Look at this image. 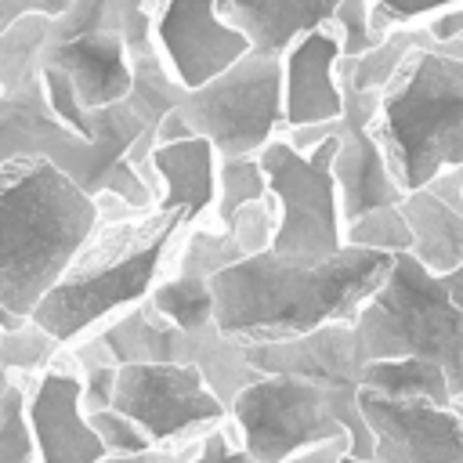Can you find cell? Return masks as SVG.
Here are the masks:
<instances>
[{"mask_svg":"<svg viewBox=\"0 0 463 463\" xmlns=\"http://www.w3.org/2000/svg\"><path fill=\"white\" fill-rule=\"evenodd\" d=\"M387 268L391 253L362 246H340L322 264L260 250L210 275L213 322L242 347L293 340L326 322H354Z\"/></svg>","mask_w":463,"mask_h":463,"instance_id":"obj_1","label":"cell"},{"mask_svg":"<svg viewBox=\"0 0 463 463\" xmlns=\"http://www.w3.org/2000/svg\"><path fill=\"white\" fill-rule=\"evenodd\" d=\"M47 43L51 14H22L0 33V163L36 156L69 174L87 195L112 192L130 210H152L156 192L123 159V141H87L54 116L40 80Z\"/></svg>","mask_w":463,"mask_h":463,"instance_id":"obj_2","label":"cell"},{"mask_svg":"<svg viewBox=\"0 0 463 463\" xmlns=\"http://www.w3.org/2000/svg\"><path fill=\"white\" fill-rule=\"evenodd\" d=\"M98 221L94 195L54 163H0V311L29 318Z\"/></svg>","mask_w":463,"mask_h":463,"instance_id":"obj_3","label":"cell"},{"mask_svg":"<svg viewBox=\"0 0 463 463\" xmlns=\"http://www.w3.org/2000/svg\"><path fill=\"white\" fill-rule=\"evenodd\" d=\"M181 232V217L159 206L101 217L29 318L61 347H72L105 318L148 297Z\"/></svg>","mask_w":463,"mask_h":463,"instance_id":"obj_4","label":"cell"},{"mask_svg":"<svg viewBox=\"0 0 463 463\" xmlns=\"http://www.w3.org/2000/svg\"><path fill=\"white\" fill-rule=\"evenodd\" d=\"M373 134L402 192L463 166V61L416 47L380 90Z\"/></svg>","mask_w":463,"mask_h":463,"instance_id":"obj_5","label":"cell"},{"mask_svg":"<svg viewBox=\"0 0 463 463\" xmlns=\"http://www.w3.org/2000/svg\"><path fill=\"white\" fill-rule=\"evenodd\" d=\"M365 358H430L445 369L452 398H463V315L441 286V275L412 253H394L383 282L354 315Z\"/></svg>","mask_w":463,"mask_h":463,"instance_id":"obj_6","label":"cell"},{"mask_svg":"<svg viewBox=\"0 0 463 463\" xmlns=\"http://www.w3.org/2000/svg\"><path fill=\"white\" fill-rule=\"evenodd\" d=\"M340 137L329 134L315 148L300 152L282 134H275L260 152V166L268 177V192L279 203V224L271 235V253L322 264L344 246V217H340V192L333 181V156Z\"/></svg>","mask_w":463,"mask_h":463,"instance_id":"obj_7","label":"cell"},{"mask_svg":"<svg viewBox=\"0 0 463 463\" xmlns=\"http://www.w3.org/2000/svg\"><path fill=\"white\" fill-rule=\"evenodd\" d=\"M177 116L217 156H257L282 130V58L250 47L224 72L184 90Z\"/></svg>","mask_w":463,"mask_h":463,"instance_id":"obj_8","label":"cell"},{"mask_svg":"<svg viewBox=\"0 0 463 463\" xmlns=\"http://www.w3.org/2000/svg\"><path fill=\"white\" fill-rule=\"evenodd\" d=\"M242 449L257 463H282L322 441L347 438L333 394L293 373H260L228 405Z\"/></svg>","mask_w":463,"mask_h":463,"instance_id":"obj_9","label":"cell"},{"mask_svg":"<svg viewBox=\"0 0 463 463\" xmlns=\"http://www.w3.org/2000/svg\"><path fill=\"white\" fill-rule=\"evenodd\" d=\"M101 344L109 347V354L116 358V365L123 362H184L195 365L206 380V387L232 405V398L257 380L260 373L246 362V347L235 344L232 336H224L217 329V322L199 326V329H184L174 326L170 318H163L148 297L116 311L112 318H105L98 329Z\"/></svg>","mask_w":463,"mask_h":463,"instance_id":"obj_10","label":"cell"},{"mask_svg":"<svg viewBox=\"0 0 463 463\" xmlns=\"http://www.w3.org/2000/svg\"><path fill=\"white\" fill-rule=\"evenodd\" d=\"M112 409L130 416L159 449L192 441L228 420V405L184 362H123L116 369Z\"/></svg>","mask_w":463,"mask_h":463,"instance_id":"obj_11","label":"cell"},{"mask_svg":"<svg viewBox=\"0 0 463 463\" xmlns=\"http://www.w3.org/2000/svg\"><path fill=\"white\" fill-rule=\"evenodd\" d=\"M246 362L257 373H293L322 383L347 427V452L358 459H373V430L358 409V376L365 365V351L358 344L354 322H326L311 333L275 344H250Z\"/></svg>","mask_w":463,"mask_h":463,"instance_id":"obj_12","label":"cell"},{"mask_svg":"<svg viewBox=\"0 0 463 463\" xmlns=\"http://www.w3.org/2000/svg\"><path fill=\"white\" fill-rule=\"evenodd\" d=\"M148 25L152 47L184 90L213 80L250 51V40L221 14V0H156Z\"/></svg>","mask_w":463,"mask_h":463,"instance_id":"obj_13","label":"cell"},{"mask_svg":"<svg viewBox=\"0 0 463 463\" xmlns=\"http://www.w3.org/2000/svg\"><path fill=\"white\" fill-rule=\"evenodd\" d=\"M344 105L333 119V134L340 137L333 156V181L340 192V217L351 221L373 206L402 203V188L391 177L387 156L373 134L376 112H380V90H358L340 80Z\"/></svg>","mask_w":463,"mask_h":463,"instance_id":"obj_14","label":"cell"},{"mask_svg":"<svg viewBox=\"0 0 463 463\" xmlns=\"http://www.w3.org/2000/svg\"><path fill=\"white\" fill-rule=\"evenodd\" d=\"M358 409L376 463H463V416L452 405L358 391Z\"/></svg>","mask_w":463,"mask_h":463,"instance_id":"obj_15","label":"cell"},{"mask_svg":"<svg viewBox=\"0 0 463 463\" xmlns=\"http://www.w3.org/2000/svg\"><path fill=\"white\" fill-rule=\"evenodd\" d=\"M25 412L40 463H94L105 456L80 402L76 365H47L25 380Z\"/></svg>","mask_w":463,"mask_h":463,"instance_id":"obj_16","label":"cell"},{"mask_svg":"<svg viewBox=\"0 0 463 463\" xmlns=\"http://www.w3.org/2000/svg\"><path fill=\"white\" fill-rule=\"evenodd\" d=\"M336 61L340 43L326 25L300 33L282 51V127L326 123L340 116L344 90Z\"/></svg>","mask_w":463,"mask_h":463,"instance_id":"obj_17","label":"cell"},{"mask_svg":"<svg viewBox=\"0 0 463 463\" xmlns=\"http://www.w3.org/2000/svg\"><path fill=\"white\" fill-rule=\"evenodd\" d=\"M402 213L412 232V257L434 275L463 264V166L434 174L427 184L402 195Z\"/></svg>","mask_w":463,"mask_h":463,"instance_id":"obj_18","label":"cell"},{"mask_svg":"<svg viewBox=\"0 0 463 463\" xmlns=\"http://www.w3.org/2000/svg\"><path fill=\"white\" fill-rule=\"evenodd\" d=\"M40 61L69 76L83 109H105L112 101H123L134 80L127 43L116 29H94V33L47 43Z\"/></svg>","mask_w":463,"mask_h":463,"instance_id":"obj_19","label":"cell"},{"mask_svg":"<svg viewBox=\"0 0 463 463\" xmlns=\"http://www.w3.org/2000/svg\"><path fill=\"white\" fill-rule=\"evenodd\" d=\"M275 224H279V203H275V195L271 199H260V203L239 206L228 217V224H221V228L192 224V228L181 232L184 242H181L177 271L210 279L213 271H221L228 264H239V260L268 250L271 246V235H275Z\"/></svg>","mask_w":463,"mask_h":463,"instance_id":"obj_20","label":"cell"},{"mask_svg":"<svg viewBox=\"0 0 463 463\" xmlns=\"http://www.w3.org/2000/svg\"><path fill=\"white\" fill-rule=\"evenodd\" d=\"M152 166L159 177V210H174L181 228L206 224L217 199V152L206 137L192 134L181 141H163L152 148Z\"/></svg>","mask_w":463,"mask_h":463,"instance_id":"obj_21","label":"cell"},{"mask_svg":"<svg viewBox=\"0 0 463 463\" xmlns=\"http://www.w3.org/2000/svg\"><path fill=\"white\" fill-rule=\"evenodd\" d=\"M340 0H224L221 14L250 40L253 51L279 54L300 36L329 22Z\"/></svg>","mask_w":463,"mask_h":463,"instance_id":"obj_22","label":"cell"},{"mask_svg":"<svg viewBox=\"0 0 463 463\" xmlns=\"http://www.w3.org/2000/svg\"><path fill=\"white\" fill-rule=\"evenodd\" d=\"M358 391L380 394V398H420L434 405H452L449 376L438 362L402 354V358H365Z\"/></svg>","mask_w":463,"mask_h":463,"instance_id":"obj_23","label":"cell"},{"mask_svg":"<svg viewBox=\"0 0 463 463\" xmlns=\"http://www.w3.org/2000/svg\"><path fill=\"white\" fill-rule=\"evenodd\" d=\"M427 40V25L423 22H412V25H394L380 43H373L365 54L358 58H340L336 61V76L358 90H383L394 72L405 65V58L423 47Z\"/></svg>","mask_w":463,"mask_h":463,"instance_id":"obj_24","label":"cell"},{"mask_svg":"<svg viewBox=\"0 0 463 463\" xmlns=\"http://www.w3.org/2000/svg\"><path fill=\"white\" fill-rule=\"evenodd\" d=\"M148 304L163 318L184 329H199L213 322V293H210V279L203 275L174 271L166 279H156V286L148 289Z\"/></svg>","mask_w":463,"mask_h":463,"instance_id":"obj_25","label":"cell"},{"mask_svg":"<svg viewBox=\"0 0 463 463\" xmlns=\"http://www.w3.org/2000/svg\"><path fill=\"white\" fill-rule=\"evenodd\" d=\"M260 199H271L260 159L257 156H217V199L210 210V217H217V224H210V228L228 224V217L239 206L260 203Z\"/></svg>","mask_w":463,"mask_h":463,"instance_id":"obj_26","label":"cell"},{"mask_svg":"<svg viewBox=\"0 0 463 463\" xmlns=\"http://www.w3.org/2000/svg\"><path fill=\"white\" fill-rule=\"evenodd\" d=\"M344 246H362V250H380V253H409L412 250V232L398 203L373 206L351 221H344Z\"/></svg>","mask_w":463,"mask_h":463,"instance_id":"obj_27","label":"cell"},{"mask_svg":"<svg viewBox=\"0 0 463 463\" xmlns=\"http://www.w3.org/2000/svg\"><path fill=\"white\" fill-rule=\"evenodd\" d=\"M61 351L65 347L43 326H36L33 318H25L22 326L0 333V365L11 376H36V373H43L47 365L58 362Z\"/></svg>","mask_w":463,"mask_h":463,"instance_id":"obj_28","label":"cell"},{"mask_svg":"<svg viewBox=\"0 0 463 463\" xmlns=\"http://www.w3.org/2000/svg\"><path fill=\"white\" fill-rule=\"evenodd\" d=\"M0 463H40L25 412V376L0 391Z\"/></svg>","mask_w":463,"mask_h":463,"instance_id":"obj_29","label":"cell"},{"mask_svg":"<svg viewBox=\"0 0 463 463\" xmlns=\"http://www.w3.org/2000/svg\"><path fill=\"white\" fill-rule=\"evenodd\" d=\"M326 29L340 43V58H358L373 43H380L369 29V0H340L326 22Z\"/></svg>","mask_w":463,"mask_h":463,"instance_id":"obj_30","label":"cell"},{"mask_svg":"<svg viewBox=\"0 0 463 463\" xmlns=\"http://www.w3.org/2000/svg\"><path fill=\"white\" fill-rule=\"evenodd\" d=\"M87 423L94 427V434H98L101 449H105V452H112V456H127V452L156 449V445H152V438H148V434H145L130 416H123V412H119V409H112V405L87 412Z\"/></svg>","mask_w":463,"mask_h":463,"instance_id":"obj_31","label":"cell"},{"mask_svg":"<svg viewBox=\"0 0 463 463\" xmlns=\"http://www.w3.org/2000/svg\"><path fill=\"white\" fill-rule=\"evenodd\" d=\"M152 4H156V0H109V22H112V29L123 36L130 58H134V54H145V51H156V47H152V25H148ZM221 4H224V0H221Z\"/></svg>","mask_w":463,"mask_h":463,"instance_id":"obj_32","label":"cell"},{"mask_svg":"<svg viewBox=\"0 0 463 463\" xmlns=\"http://www.w3.org/2000/svg\"><path fill=\"white\" fill-rule=\"evenodd\" d=\"M94 29H112L109 0H72L61 14L51 18V43L80 36V33H94Z\"/></svg>","mask_w":463,"mask_h":463,"instance_id":"obj_33","label":"cell"},{"mask_svg":"<svg viewBox=\"0 0 463 463\" xmlns=\"http://www.w3.org/2000/svg\"><path fill=\"white\" fill-rule=\"evenodd\" d=\"M76 365V362H72ZM116 362H80L76 373H80V402H83V412H94V409H105L112 405V391H116Z\"/></svg>","mask_w":463,"mask_h":463,"instance_id":"obj_34","label":"cell"},{"mask_svg":"<svg viewBox=\"0 0 463 463\" xmlns=\"http://www.w3.org/2000/svg\"><path fill=\"white\" fill-rule=\"evenodd\" d=\"M376 4L387 7L398 25H412V22H427L430 14H438L445 7H456L463 0H376Z\"/></svg>","mask_w":463,"mask_h":463,"instance_id":"obj_35","label":"cell"},{"mask_svg":"<svg viewBox=\"0 0 463 463\" xmlns=\"http://www.w3.org/2000/svg\"><path fill=\"white\" fill-rule=\"evenodd\" d=\"M72 0H0V33L14 25L22 14H61Z\"/></svg>","mask_w":463,"mask_h":463,"instance_id":"obj_36","label":"cell"},{"mask_svg":"<svg viewBox=\"0 0 463 463\" xmlns=\"http://www.w3.org/2000/svg\"><path fill=\"white\" fill-rule=\"evenodd\" d=\"M192 449H195V438L177 452V449H145V452H127V456H112V452H105L101 459H94V463H177V459H188L192 456Z\"/></svg>","mask_w":463,"mask_h":463,"instance_id":"obj_37","label":"cell"},{"mask_svg":"<svg viewBox=\"0 0 463 463\" xmlns=\"http://www.w3.org/2000/svg\"><path fill=\"white\" fill-rule=\"evenodd\" d=\"M344 452H347V438H340V441H322V445L304 449V452H297V456H289V459H282V463H336Z\"/></svg>","mask_w":463,"mask_h":463,"instance_id":"obj_38","label":"cell"},{"mask_svg":"<svg viewBox=\"0 0 463 463\" xmlns=\"http://www.w3.org/2000/svg\"><path fill=\"white\" fill-rule=\"evenodd\" d=\"M394 25H398V22L391 18V11H387V7H380L376 0H369V29H373V36H376V40H383Z\"/></svg>","mask_w":463,"mask_h":463,"instance_id":"obj_39","label":"cell"},{"mask_svg":"<svg viewBox=\"0 0 463 463\" xmlns=\"http://www.w3.org/2000/svg\"><path fill=\"white\" fill-rule=\"evenodd\" d=\"M441 286H445V293L452 297V304H456L459 315H463V264H456L452 271H445V275H441Z\"/></svg>","mask_w":463,"mask_h":463,"instance_id":"obj_40","label":"cell"},{"mask_svg":"<svg viewBox=\"0 0 463 463\" xmlns=\"http://www.w3.org/2000/svg\"><path fill=\"white\" fill-rule=\"evenodd\" d=\"M11 383H14V376H11V373H7V369H4V365H0V391H7V387H11Z\"/></svg>","mask_w":463,"mask_h":463,"instance_id":"obj_41","label":"cell"},{"mask_svg":"<svg viewBox=\"0 0 463 463\" xmlns=\"http://www.w3.org/2000/svg\"><path fill=\"white\" fill-rule=\"evenodd\" d=\"M336 463H376V459H358V456H351V452H344Z\"/></svg>","mask_w":463,"mask_h":463,"instance_id":"obj_42","label":"cell"},{"mask_svg":"<svg viewBox=\"0 0 463 463\" xmlns=\"http://www.w3.org/2000/svg\"><path fill=\"white\" fill-rule=\"evenodd\" d=\"M177 463H188V459H177Z\"/></svg>","mask_w":463,"mask_h":463,"instance_id":"obj_43","label":"cell"}]
</instances>
